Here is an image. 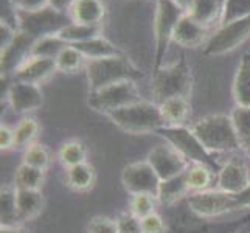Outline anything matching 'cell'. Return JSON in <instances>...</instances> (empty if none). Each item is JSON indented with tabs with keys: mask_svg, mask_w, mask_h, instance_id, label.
Masks as SVG:
<instances>
[{
	"mask_svg": "<svg viewBox=\"0 0 250 233\" xmlns=\"http://www.w3.org/2000/svg\"><path fill=\"white\" fill-rule=\"evenodd\" d=\"M193 90V76L185 58L177 63L154 68L151 78L152 101L162 105L163 101L174 97L188 98Z\"/></svg>",
	"mask_w": 250,
	"mask_h": 233,
	"instance_id": "obj_1",
	"label": "cell"
},
{
	"mask_svg": "<svg viewBox=\"0 0 250 233\" xmlns=\"http://www.w3.org/2000/svg\"><path fill=\"white\" fill-rule=\"evenodd\" d=\"M107 117L122 131L134 135L157 132L160 127L167 126L160 106L154 101H137L123 109H118L107 114Z\"/></svg>",
	"mask_w": 250,
	"mask_h": 233,
	"instance_id": "obj_2",
	"label": "cell"
},
{
	"mask_svg": "<svg viewBox=\"0 0 250 233\" xmlns=\"http://www.w3.org/2000/svg\"><path fill=\"white\" fill-rule=\"evenodd\" d=\"M193 132L210 152H233L241 149L238 134L230 115L213 114L193 125Z\"/></svg>",
	"mask_w": 250,
	"mask_h": 233,
	"instance_id": "obj_3",
	"label": "cell"
},
{
	"mask_svg": "<svg viewBox=\"0 0 250 233\" xmlns=\"http://www.w3.org/2000/svg\"><path fill=\"white\" fill-rule=\"evenodd\" d=\"M84 70L85 76H87L90 92L120 81H137L143 76V73L125 55L92 59V61L85 63Z\"/></svg>",
	"mask_w": 250,
	"mask_h": 233,
	"instance_id": "obj_4",
	"label": "cell"
},
{
	"mask_svg": "<svg viewBox=\"0 0 250 233\" xmlns=\"http://www.w3.org/2000/svg\"><path fill=\"white\" fill-rule=\"evenodd\" d=\"M156 134L163 137L165 142L169 143L171 146H174V148L182 154L188 162L208 167L210 169H213V171L216 169L219 172L221 168L218 167V162L214 160V154L205 148L202 142L199 140V137L193 132L191 127L163 126Z\"/></svg>",
	"mask_w": 250,
	"mask_h": 233,
	"instance_id": "obj_5",
	"label": "cell"
},
{
	"mask_svg": "<svg viewBox=\"0 0 250 233\" xmlns=\"http://www.w3.org/2000/svg\"><path fill=\"white\" fill-rule=\"evenodd\" d=\"M70 22V16L58 13L51 10L50 6L42 8V10L38 11L17 10V28L33 41L44 36H51V34H58Z\"/></svg>",
	"mask_w": 250,
	"mask_h": 233,
	"instance_id": "obj_6",
	"label": "cell"
},
{
	"mask_svg": "<svg viewBox=\"0 0 250 233\" xmlns=\"http://www.w3.org/2000/svg\"><path fill=\"white\" fill-rule=\"evenodd\" d=\"M184 13L174 3V0H157L156 14H154V39H156V61L154 68L163 65V59L168 50L169 42H172V34L177 27Z\"/></svg>",
	"mask_w": 250,
	"mask_h": 233,
	"instance_id": "obj_7",
	"label": "cell"
},
{
	"mask_svg": "<svg viewBox=\"0 0 250 233\" xmlns=\"http://www.w3.org/2000/svg\"><path fill=\"white\" fill-rule=\"evenodd\" d=\"M137 101H142L140 90L137 87L135 81L127 80L90 92L87 103L92 109L107 115L110 112L123 109Z\"/></svg>",
	"mask_w": 250,
	"mask_h": 233,
	"instance_id": "obj_8",
	"label": "cell"
},
{
	"mask_svg": "<svg viewBox=\"0 0 250 233\" xmlns=\"http://www.w3.org/2000/svg\"><path fill=\"white\" fill-rule=\"evenodd\" d=\"M250 36V17L221 25L204 45L205 56H221L236 50Z\"/></svg>",
	"mask_w": 250,
	"mask_h": 233,
	"instance_id": "obj_9",
	"label": "cell"
},
{
	"mask_svg": "<svg viewBox=\"0 0 250 233\" xmlns=\"http://www.w3.org/2000/svg\"><path fill=\"white\" fill-rule=\"evenodd\" d=\"M188 205L196 214L204 218L218 216V214L236 210L233 194L221 191V190L194 191L193 194L188 196Z\"/></svg>",
	"mask_w": 250,
	"mask_h": 233,
	"instance_id": "obj_10",
	"label": "cell"
},
{
	"mask_svg": "<svg viewBox=\"0 0 250 233\" xmlns=\"http://www.w3.org/2000/svg\"><path fill=\"white\" fill-rule=\"evenodd\" d=\"M122 182L129 194L146 193L157 197L162 180L152 167L145 160L127 165L122 172Z\"/></svg>",
	"mask_w": 250,
	"mask_h": 233,
	"instance_id": "obj_11",
	"label": "cell"
},
{
	"mask_svg": "<svg viewBox=\"0 0 250 233\" xmlns=\"http://www.w3.org/2000/svg\"><path fill=\"white\" fill-rule=\"evenodd\" d=\"M146 162L157 172L160 180H167L182 174L189 167V162L169 143L159 145L148 152Z\"/></svg>",
	"mask_w": 250,
	"mask_h": 233,
	"instance_id": "obj_12",
	"label": "cell"
},
{
	"mask_svg": "<svg viewBox=\"0 0 250 233\" xmlns=\"http://www.w3.org/2000/svg\"><path fill=\"white\" fill-rule=\"evenodd\" d=\"M8 101L16 114H28L38 110L44 103V95L39 85L14 81L8 89Z\"/></svg>",
	"mask_w": 250,
	"mask_h": 233,
	"instance_id": "obj_13",
	"label": "cell"
},
{
	"mask_svg": "<svg viewBox=\"0 0 250 233\" xmlns=\"http://www.w3.org/2000/svg\"><path fill=\"white\" fill-rule=\"evenodd\" d=\"M205 28L197 21H194L189 14H184L180 17L177 27L172 34V42L184 48H196L205 45L213 33Z\"/></svg>",
	"mask_w": 250,
	"mask_h": 233,
	"instance_id": "obj_14",
	"label": "cell"
},
{
	"mask_svg": "<svg viewBox=\"0 0 250 233\" xmlns=\"http://www.w3.org/2000/svg\"><path fill=\"white\" fill-rule=\"evenodd\" d=\"M55 72H58L55 59L30 55L17 67V70L14 72V78L16 81L39 85L41 83L47 81Z\"/></svg>",
	"mask_w": 250,
	"mask_h": 233,
	"instance_id": "obj_15",
	"label": "cell"
},
{
	"mask_svg": "<svg viewBox=\"0 0 250 233\" xmlns=\"http://www.w3.org/2000/svg\"><path fill=\"white\" fill-rule=\"evenodd\" d=\"M250 185V172L243 160L231 159L218 172V190L230 194L241 193Z\"/></svg>",
	"mask_w": 250,
	"mask_h": 233,
	"instance_id": "obj_16",
	"label": "cell"
},
{
	"mask_svg": "<svg viewBox=\"0 0 250 233\" xmlns=\"http://www.w3.org/2000/svg\"><path fill=\"white\" fill-rule=\"evenodd\" d=\"M33 42L34 41L31 38L19 31L10 44L2 48V51H0V70H2V75L14 73L17 70V67L31 55Z\"/></svg>",
	"mask_w": 250,
	"mask_h": 233,
	"instance_id": "obj_17",
	"label": "cell"
},
{
	"mask_svg": "<svg viewBox=\"0 0 250 233\" xmlns=\"http://www.w3.org/2000/svg\"><path fill=\"white\" fill-rule=\"evenodd\" d=\"M68 16L75 23L101 27L106 16V6L103 0H75Z\"/></svg>",
	"mask_w": 250,
	"mask_h": 233,
	"instance_id": "obj_18",
	"label": "cell"
},
{
	"mask_svg": "<svg viewBox=\"0 0 250 233\" xmlns=\"http://www.w3.org/2000/svg\"><path fill=\"white\" fill-rule=\"evenodd\" d=\"M224 6H226V0H196L191 11L187 14L204 25L205 28L213 30L214 27H221Z\"/></svg>",
	"mask_w": 250,
	"mask_h": 233,
	"instance_id": "obj_19",
	"label": "cell"
},
{
	"mask_svg": "<svg viewBox=\"0 0 250 233\" xmlns=\"http://www.w3.org/2000/svg\"><path fill=\"white\" fill-rule=\"evenodd\" d=\"M16 201H17V218H19V224L36 218L42 212V209H44L45 204L41 190H17Z\"/></svg>",
	"mask_w": 250,
	"mask_h": 233,
	"instance_id": "obj_20",
	"label": "cell"
},
{
	"mask_svg": "<svg viewBox=\"0 0 250 233\" xmlns=\"http://www.w3.org/2000/svg\"><path fill=\"white\" fill-rule=\"evenodd\" d=\"M231 95L236 106L250 107V55H243L231 85Z\"/></svg>",
	"mask_w": 250,
	"mask_h": 233,
	"instance_id": "obj_21",
	"label": "cell"
},
{
	"mask_svg": "<svg viewBox=\"0 0 250 233\" xmlns=\"http://www.w3.org/2000/svg\"><path fill=\"white\" fill-rule=\"evenodd\" d=\"M80 53L87 59V61H92V59H103V58H110V56H118L123 55L110 41H107L103 36H97L93 39L80 42V44L73 45Z\"/></svg>",
	"mask_w": 250,
	"mask_h": 233,
	"instance_id": "obj_22",
	"label": "cell"
},
{
	"mask_svg": "<svg viewBox=\"0 0 250 233\" xmlns=\"http://www.w3.org/2000/svg\"><path fill=\"white\" fill-rule=\"evenodd\" d=\"M159 106L167 126H184L189 115V103L184 97L169 98Z\"/></svg>",
	"mask_w": 250,
	"mask_h": 233,
	"instance_id": "obj_23",
	"label": "cell"
},
{
	"mask_svg": "<svg viewBox=\"0 0 250 233\" xmlns=\"http://www.w3.org/2000/svg\"><path fill=\"white\" fill-rule=\"evenodd\" d=\"M189 191V187L187 182V172H182V174L174 176L171 179L167 180H162L160 187H159V194H157V199L162 204H174L179 199Z\"/></svg>",
	"mask_w": 250,
	"mask_h": 233,
	"instance_id": "obj_24",
	"label": "cell"
},
{
	"mask_svg": "<svg viewBox=\"0 0 250 233\" xmlns=\"http://www.w3.org/2000/svg\"><path fill=\"white\" fill-rule=\"evenodd\" d=\"M97 36H101V27H90V25H83V23H75L70 22L58 33V38L62 39L67 45H75L80 42L93 39Z\"/></svg>",
	"mask_w": 250,
	"mask_h": 233,
	"instance_id": "obj_25",
	"label": "cell"
},
{
	"mask_svg": "<svg viewBox=\"0 0 250 233\" xmlns=\"http://www.w3.org/2000/svg\"><path fill=\"white\" fill-rule=\"evenodd\" d=\"M17 190L13 187H2L0 190V221L2 227L21 226L17 218V201H16Z\"/></svg>",
	"mask_w": 250,
	"mask_h": 233,
	"instance_id": "obj_26",
	"label": "cell"
},
{
	"mask_svg": "<svg viewBox=\"0 0 250 233\" xmlns=\"http://www.w3.org/2000/svg\"><path fill=\"white\" fill-rule=\"evenodd\" d=\"M67 184L73 190L85 191V190L92 188L95 184V169L87 162L67 168Z\"/></svg>",
	"mask_w": 250,
	"mask_h": 233,
	"instance_id": "obj_27",
	"label": "cell"
},
{
	"mask_svg": "<svg viewBox=\"0 0 250 233\" xmlns=\"http://www.w3.org/2000/svg\"><path fill=\"white\" fill-rule=\"evenodd\" d=\"M45 179V171L30 167L27 163L17 168L14 176V185L17 190H41Z\"/></svg>",
	"mask_w": 250,
	"mask_h": 233,
	"instance_id": "obj_28",
	"label": "cell"
},
{
	"mask_svg": "<svg viewBox=\"0 0 250 233\" xmlns=\"http://www.w3.org/2000/svg\"><path fill=\"white\" fill-rule=\"evenodd\" d=\"M56 68L58 72H62V73H75L78 72L80 68L85 67V59L78 50H76L73 45H65L59 55L56 56Z\"/></svg>",
	"mask_w": 250,
	"mask_h": 233,
	"instance_id": "obj_29",
	"label": "cell"
},
{
	"mask_svg": "<svg viewBox=\"0 0 250 233\" xmlns=\"http://www.w3.org/2000/svg\"><path fill=\"white\" fill-rule=\"evenodd\" d=\"M85 157H87V149H85L84 143L78 140L65 142L61 148H59V152H58V159L65 168L84 163Z\"/></svg>",
	"mask_w": 250,
	"mask_h": 233,
	"instance_id": "obj_30",
	"label": "cell"
},
{
	"mask_svg": "<svg viewBox=\"0 0 250 233\" xmlns=\"http://www.w3.org/2000/svg\"><path fill=\"white\" fill-rule=\"evenodd\" d=\"M39 132V125L34 118H23L14 129V148L27 149L33 145L34 139Z\"/></svg>",
	"mask_w": 250,
	"mask_h": 233,
	"instance_id": "obj_31",
	"label": "cell"
},
{
	"mask_svg": "<svg viewBox=\"0 0 250 233\" xmlns=\"http://www.w3.org/2000/svg\"><path fill=\"white\" fill-rule=\"evenodd\" d=\"M67 44L58 38V34H51V36H44L41 39H36L33 42L31 47V55L33 56H42V58H51L56 59V56L59 55Z\"/></svg>",
	"mask_w": 250,
	"mask_h": 233,
	"instance_id": "obj_32",
	"label": "cell"
},
{
	"mask_svg": "<svg viewBox=\"0 0 250 233\" xmlns=\"http://www.w3.org/2000/svg\"><path fill=\"white\" fill-rule=\"evenodd\" d=\"M187 182L189 190L193 191H204L211 184V172L213 169H210L208 167L204 165H197V163H193L191 167L187 168Z\"/></svg>",
	"mask_w": 250,
	"mask_h": 233,
	"instance_id": "obj_33",
	"label": "cell"
},
{
	"mask_svg": "<svg viewBox=\"0 0 250 233\" xmlns=\"http://www.w3.org/2000/svg\"><path fill=\"white\" fill-rule=\"evenodd\" d=\"M231 122H233L235 131L241 143V148L250 142V107L236 106L230 114Z\"/></svg>",
	"mask_w": 250,
	"mask_h": 233,
	"instance_id": "obj_34",
	"label": "cell"
},
{
	"mask_svg": "<svg viewBox=\"0 0 250 233\" xmlns=\"http://www.w3.org/2000/svg\"><path fill=\"white\" fill-rule=\"evenodd\" d=\"M50 162H51V155L45 145L33 143L23 151V163H27L30 167L45 171L50 167Z\"/></svg>",
	"mask_w": 250,
	"mask_h": 233,
	"instance_id": "obj_35",
	"label": "cell"
},
{
	"mask_svg": "<svg viewBox=\"0 0 250 233\" xmlns=\"http://www.w3.org/2000/svg\"><path fill=\"white\" fill-rule=\"evenodd\" d=\"M246 17H250V0H226L221 25L246 19Z\"/></svg>",
	"mask_w": 250,
	"mask_h": 233,
	"instance_id": "obj_36",
	"label": "cell"
},
{
	"mask_svg": "<svg viewBox=\"0 0 250 233\" xmlns=\"http://www.w3.org/2000/svg\"><path fill=\"white\" fill-rule=\"evenodd\" d=\"M156 196L146 194V193H139V194H131V213H134L137 218H146L148 214L156 213Z\"/></svg>",
	"mask_w": 250,
	"mask_h": 233,
	"instance_id": "obj_37",
	"label": "cell"
},
{
	"mask_svg": "<svg viewBox=\"0 0 250 233\" xmlns=\"http://www.w3.org/2000/svg\"><path fill=\"white\" fill-rule=\"evenodd\" d=\"M118 233H143L142 219L137 218L134 213H122L115 219Z\"/></svg>",
	"mask_w": 250,
	"mask_h": 233,
	"instance_id": "obj_38",
	"label": "cell"
},
{
	"mask_svg": "<svg viewBox=\"0 0 250 233\" xmlns=\"http://www.w3.org/2000/svg\"><path fill=\"white\" fill-rule=\"evenodd\" d=\"M87 233H118L117 222L107 216H95L87 224Z\"/></svg>",
	"mask_w": 250,
	"mask_h": 233,
	"instance_id": "obj_39",
	"label": "cell"
},
{
	"mask_svg": "<svg viewBox=\"0 0 250 233\" xmlns=\"http://www.w3.org/2000/svg\"><path fill=\"white\" fill-rule=\"evenodd\" d=\"M142 229L143 233H163L165 232V224L157 213H152L142 219Z\"/></svg>",
	"mask_w": 250,
	"mask_h": 233,
	"instance_id": "obj_40",
	"label": "cell"
},
{
	"mask_svg": "<svg viewBox=\"0 0 250 233\" xmlns=\"http://www.w3.org/2000/svg\"><path fill=\"white\" fill-rule=\"evenodd\" d=\"M19 11H38L48 6V0H11Z\"/></svg>",
	"mask_w": 250,
	"mask_h": 233,
	"instance_id": "obj_41",
	"label": "cell"
},
{
	"mask_svg": "<svg viewBox=\"0 0 250 233\" xmlns=\"http://www.w3.org/2000/svg\"><path fill=\"white\" fill-rule=\"evenodd\" d=\"M0 148L2 151L14 148V131L8 126H0Z\"/></svg>",
	"mask_w": 250,
	"mask_h": 233,
	"instance_id": "obj_42",
	"label": "cell"
},
{
	"mask_svg": "<svg viewBox=\"0 0 250 233\" xmlns=\"http://www.w3.org/2000/svg\"><path fill=\"white\" fill-rule=\"evenodd\" d=\"M73 3H75V0H48V6L51 10L62 13V14L70 13Z\"/></svg>",
	"mask_w": 250,
	"mask_h": 233,
	"instance_id": "obj_43",
	"label": "cell"
},
{
	"mask_svg": "<svg viewBox=\"0 0 250 233\" xmlns=\"http://www.w3.org/2000/svg\"><path fill=\"white\" fill-rule=\"evenodd\" d=\"M235 202H236V210L238 209H250V185L244 188L241 193L233 194Z\"/></svg>",
	"mask_w": 250,
	"mask_h": 233,
	"instance_id": "obj_44",
	"label": "cell"
},
{
	"mask_svg": "<svg viewBox=\"0 0 250 233\" xmlns=\"http://www.w3.org/2000/svg\"><path fill=\"white\" fill-rule=\"evenodd\" d=\"M174 3H176L184 13H189V11H191V8L194 6L196 0H174Z\"/></svg>",
	"mask_w": 250,
	"mask_h": 233,
	"instance_id": "obj_45",
	"label": "cell"
},
{
	"mask_svg": "<svg viewBox=\"0 0 250 233\" xmlns=\"http://www.w3.org/2000/svg\"><path fill=\"white\" fill-rule=\"evenodd\" d=\"M0 233H33L28 229H23L21 226H13V227H2L0 229Z\"/></svg>",
	"mask_w": 250,
	"mask_h": 233,
	"instance_id": "obj_46",
	"label": "cell"
},
{
	"mask_svg": "<svg viewBox=\"0 0 250 233\" xmlns=\"http://www.w3.org/2000/svg\"><path fill=\"white\" fill-rule=\"evenodd\" d=\"M241 149H243L247 155H249V157H250V142L249 143H246L244 146H243V148H241Z\"/></svg>",
	"mask_w": 250,
	"mask_h": 233,
	"instance_id": "obj_47",
	"label": "cell"
},
{
	"mask_svg": "<svg viewBox=\"0 0 250 233\" xmlns=\"http://www.w3.org/2000/svg\"><path fill=\"white\" fill-rule=\"evenodd\" d=\"M241 233H243V232H241Z\"/></svg>",
	"mask_w": 250,
	"mask_h": 233,
	"instance_id": "obj_48",
	"label": "cell"
}]
</instances>
